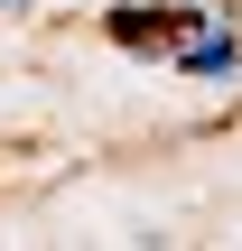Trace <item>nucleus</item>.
Segmentation results:
<instances>
[{
  "instance_id": "1",
  "label": "nucleus",
  "mask_w": 242,
  "mask_h": 251,
  "mask_svg": "<svg viewBox=\"0 0 242 251\" xmlns=\"http://www.w3.org/2000/svg\"><path fill=\"white\" fill-rule=\"evenodd\" d=\"M187 19H196V9H149V0H121L103 28H112V47H131V56H168Z\"/></svg>"
},
{
  "instance_id": "2",
  "label": "nucleus",
  "mask_w": 242,
  "mask_h": 251,
  "mask_svg": "<svg viewBox=\"0 0 242 251\" xmlns=\"http://www.w3.org/2000/svg\"><path fill=\"white\" fill-rule=\"evenodd\" d=\"M0 9H19V0H0Z\"/></svg>"
}]
</instances>
